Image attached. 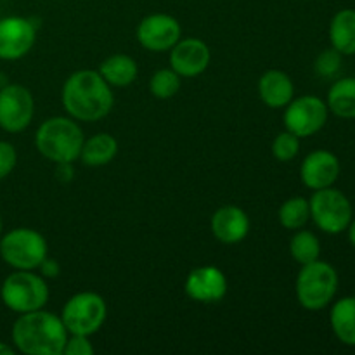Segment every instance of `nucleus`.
I'll return each instance as SVG.
<instances>
[{
  "label": "nucleus",
  "instance_id": "1",
  "mask_svg": "<svg viewBox=\"0 0 355 355\" xmlns=\"http://www.w3.org/2000/svg\"><path fill=\"white\" fill-rule=\"evenodd\" d=\"M61 103L68 116L78 121H99L111 113L114 96L111 85L94 69H78L66 78Z\"/></svg>",
  "mask_w": 355,
  "mask_h": 355
},
{
  "label": "nucleus",
  "instance_id": "2",
  "mask_svg": "<svg viewBox=\"0 0 355 355\" xmlns=\"http://www.w3.org/2000/svg\"><path fill=\"white\" fill-rule=\"evenodd\" d=\"M68 335L61 315L44 309L19 314L10 331L14 349L26 355H62Z\"/></svg>",
  "mask_w": 355,
  "mask_h": 355
},
{
  "label": "nucleus",
  "instance_id": "3",
  "mask_svg": "<svg viewBox=\"0 0 355 355\" xmlns=\"http://www.w3.org/2000/svg\"><path fill=\"white\" fill-rule=\"evenodd\" d=\"M85 137L71 116H54L42 121L35 134V148L52 163H73L80 158Z\"/></svg>",
  "mask_w": 355,
  "mask_h": 355
},
{
  "label": "nucleus",
  "instance_id": "4",
  "mask_svg": "<svg viewBox=\"0 0 355 355\" xmlns=\"http://www.w3.org/2000/svg\"><path fill=\"white\" fill-rule=\"evenodd\" d=\"M340 277L335 267L324 260L302 266L295 281V293L297 300L305 311H322L333 304L338 291Z\"/></svg>",
  "mask_w": 355,
  "mask_h": 355
},
{
  "label": "nucleus",
  "instance_id": "5",
  "mask_svg": "<svg viewBox=\"0 0 355 355\" xmlns=\"http://www.w3.org/2000/svg\"><path fill=\"white\" fill-rule=\"evenodd\" d=\"M49 291L45 277L33 270H16L3 279L0 288V298L9 311L16 314L44 309L49 302Z\"/></svg>",
  "mask_w": 355,
  "mask_h": 355
},
{
  "label": "nucleus",
  "instance_id": "6",
  "mask_svg": "<svg viewBox=\"0 0 355 355\" xmlns=\"http://www.w3.org/2000/svg\"><path fill=\"white\" fill-rule=\"evenodd\" d=\"M47 255V241L35 229L16 227L0 238V257L14 270L38 269Z\"/></svg>",
  "mask_w": 355,
  "mask_h": 355
},
{
  "label": "nucleus",
  "instance_id": "7",
  "mask_svg": "<svg viewBox=\"0 0 355 355\" xmlns=\"http://www.w3.org/2000/svg\"><path fill=\"white\" fill-rule=\"evenodd\" d=\"M106 300L94 291H80L73 295L61 312V321L69 335H96L106 322Z\"/></svg>",
  "mask_w": 355,
  "mask_h": 355
},
{
  "label": "nucleus",
  "instance_id": "8",
  "mask_svg": "<svg viewBox=\"0 0 355 355\" xmlns=\"http://www.w3.org/2000/svg\"><path fill=\"white\" fill-rule=\"evenodd\" d=\"M311 218L319 231L324 234H342L354 218V208L349 198L335 187L314 191L309 200Z\"/></svg>",
  "mask_w": 355,
  "mask_h": 355
},
{
  "label": "nucleus",
  "instance_id": "9",
  "mask_svg": "<svg viewBox=\"0 0 355 355\" xmlns=\"http://www.w3.org/2000/svg\"><path fill=\"white\" fill-rule=\"evenodd\" d=\"M329 110L326 101L318 96H302L291 99L284 107V127L300 139L312 137L328 123Z\"/></svg>",
  "mask_w": 355,
  "mask_h": 355
},
{
  "label": "nucleus",
  "instance_id": "10",
  "mask_svg": "<svg viewBox=\"0 0 355 355\" xmlns=\"http://www.w3.org/2000/svg\"><path fill=\"white\" fill-rule=\"evenodd\" d=\"M35 114V99L30 89L19 83H7L0 89V128L19 134L30 127Z\"/></svg>",
  "mask_w": 355,
  "mask_h": 355
},
{
  "label": "nucleus",
  "instance_id": "11",
  "mask_svg": "<svg viewBox=\"0 0 355 355\" xmlns=\"http://www.w3.org/2000/svg\"><path fill=\"white\" fill-rule=\"evenodd\" d=\"M182 37V28L177 17L155 12L146 16L137 26V40L146 51L166 52Z\"/></svg>",
  "mask_w": 355,
  "mask_h": 355
},
{
  "label": "nucleus",
  "instance_id": "12",
  "mask_svg": "<svg viewBox=\"0 0 355 355\" xmlns=\"http://www.w3.org/2000/svg\"><path fill=\"white\" fill-rule=\"evenodd\" d=\"M37 42V26L21 16L0 19V59L16 61L24 58Z\"/></svg>",
  "mask_w": 355,
  "mask_h": 355
},
{
  "label": "nucleus",
  "instance_id": "13",
  "mask_svg": "<svg viewBox=\"0 0 355 355\" xmlns=\"http://www.w3.org/2000/svg\"><path fill=\"white\" fill-rule=\"evenodd\" d=\"M227 277L218 267L201 266L191 270L184 283V293L198 304H218L227 295Z\"/></svg>",
  "mask_w": 355,
  "mask_h": 355
},
{
  "label": "nucleus",
  "instance_id": "14",
  "mask_svg": "<svg viewBox=\"0 0 355 355\" xmlns=\"http://www.w3.org/2000/svg\"><path fill=\"white\" fill-rule=\"evenodd\" d=\"M170 68L180 78H194L207 71L211 61L210 47L201 38H180L170 49Z\"/></svg>",
  "mask_w": 355,
  "mask_h": 355
},
{
  "label": "nucleus",
  "instance_id": "15",
  "mask_svg": "<svg viewBox=\"0 0 355 355\" xmlns=\"http://www.w3.org/2000/svg\"><path fill=\"white\" fill-rule=\"evenodd\" d=\"M342 165L335 153L328 149H315L309 153L300 166V179L305 187L312 191L335 186L338 180Z\"/></svg>",
  "mask_w": 355,
  "mask_h": 355
},
{
  "label": "nucleus",
  "instance_id": "16",
  "mask_svg": "<svg viewBox=\"0 0 355 355\" xmlns=\"http://www.w3.org/2000/svg\"><path fill=\"white\" fill-rule=\"evenodd\" d=\"M210 227L217 241L224 245H238L248 236L250 217L236 205H224L211 215Z\"/></svg>",
  "mask_w": 355,
  "mask_h": 355
},
{
  "label": "nucleus",
  "instance_id": "17",
  "mask_svg": "<svg viewBox=\"0 0 355 355\" xmlns=\"http://www.w3.org/2000/svg\"><path fill=\"white\" fill-rule=\"evenodd\" d=\"M259 97L267 107H286L295 97L293 80L283 69H267L259 80Z\"/></svg>",
  "mask_w": 355,
  "mask_h": 355
},
{
  "label": "nucleus",
  "instance_id": "18",
  "mask_svg": "<svg viewBox=\"0 0 355 355\" xmlns=\"http://www.w3.org/2000/svg\"><path fill=\"white\" fill-rule=\"evenodd\" d=\"M329 326L338 342L347 347H355V295L340 298L331 305Z\"/></svg>",
  "mask_w": 355,
  "mask_h": 355
},
{
  "label": "nucleus",
  "instance_id": "19",
  "mask_svg": "<svg viewBox=\"0 0 355 355\" xmlns=\"http://www.w3.org/2000/svg\"><path fill=\"white\" fill-rule=\"evenodd\" d=\"M118 155V141L111 134L101 132V134L92 135V137L85 139L80 151V159L83 165L92 166H104L114 159Z\"/></svg>",
  "mask_w": 355,
  "mask_h": 355
},
{
  "label": "nucleus",
  "instance_id": "20",
  "mask_svg": "<svg viewBox=\"0 0 355 355\" xmlns=\"http://www.w3.org/2000/svg\"><path fill=\"white\" fill-rule=\"evenodd\" d=\"M329 42L342 55H355V9H342L331 17Z\"/></svg>",
  "mask_w": 355,
  "mask_h": 355
},
{
  "label": "nucleus",
  "instance_id": "21",
  "mask_svg": "<svg viewBox=\"0 0 355 355\" xmlns=\"http://www.w3.org/2000/svg\"><path fill=\"white\" fill-rule=\"evenodd\" d=\"M104 80L111 87H128L135 82L139 75L137 62L128 54H113L101 62L99 69Z\"/></svg>",
  "mask_w": 355,
  "mask_h": 355
},
{
  "label": "nucleus",
  "instance_id": "22",
  "mask_svg": "<svg viewBox=\"0 0 355 355\" xmlns=\"http://www.w3.org/2000/svg\"><path fill=\"white\" fill-rule=\"evenodd\" d=\"M329 113L342 120H354L355 118V76L338 78L329 87L326 97Z\"/></svg>",
  "mask_w": 355,
  "mask_h": 355
},
{
  "label": "nucleus",
  "instance_id": "23",
  "mask_svg": "<svg viewBox=\"0 0 355 355\" xmlns=\"http://www.w3.org/2000/svg\"><path fill=\"white\" fill-rule=\"evenodd\" d=\"M290 253L295 262L307 266L321 259V241L312 231L298 229L290 239Z\"/></svg>",
  "mask_w": 355,
  "mask_h": 355
},
{
  "label": "nucleus",
  "instance_id": "24",
  "mask_svg": "<svg viewBox=\"0 0 355 355\" xmlns=\"http://www.w3.org/2000/svg\"><path fill=\"white\" fill-rule=\"evenodd\" d=\"M279 224L288 231H298L311 220V205L304 196H293L284 201L277 211Z\"/></svg>",
  "mask_w": 355,
  "mask_h": 355
},
{
  "label": "nucleus",
  "instance_id": "25",
  "mask_svg": "<svg viewBox=\"0 0 355 355\" xmlns=\"http://www.w3.org/2000/svg\"><path fill=\"white\" fill-rule=\"evenodd\" d=\"M180 90V76L172 68H163L153 73L149 80V92L156 99H172Z\"/></svg>",
  "mask_w": 355,
  "mask_h": 355
},
{
  "label": "nucleus",
  "instance_id": "26",
  "mask_svg": "<svg viewBox=\"0 0 355 355\" xmlns=\"http://www.w3.org/2000/svg\"><path fill=\"white\" fill-rule=\"evenodd\" d=\"M300 153V137L293 132L284 130L274 137L272 141V155L277 162L288 163L295 159Z\"/></svg>",
  "mask_w": 355,
  "mask_h": 355
},
{
  "label": "nucleus",
  "instance_id": "27",
  "mask_svg": "<svg viewBox=\"0 0 355 355\" xmlns=\"http://www.w3.org/2000/svg\"><path fill=\"white\" fill-rule=\"evenodd\" d=\"M342 64H343V55L340 54L336 49L329 47L318 54V58H315L314 61V71L315 75L321 76V78L329 80V78H335V76L338 75L340 69H342Z\"/></svg>",
  "mask_w": 355,
  "mask_h": 355
},
{
  "label": "nucleus",
  "instance_id": "28",
  "mask_svg": "<svg viewBox=\"0 0 355 355\" xmlns=\"http://www.w3.org/2000/svg\"><path fill=\"white\" fill-rule=\"evenodd\" d=\"M17 165V153L10 142L0 141V180L9 177Z\"/></svg>",
  "mask_w": 355,
  "mask_h": 355
},
{
  "label": "nucleus",
  "instance_id": "29",
  "mask_svg": "<svg viewBox=\"0 0 355 355\" xmlns=\"http://www.w3.org/2000/svg\"><path fill=\"white\" fill-rule=\"evenodd\" d=\"M89 338L90 336H83V335L68 336L62 354L64 355H92L94 345Z\"/></svg>",
  "mask_w": 355,
  "mask_h": 355
},
{
  "label": "nucleus",
  "instance_id": "30",
  "mask_svg": "<svg viewBox=\"0 0 355 355\" xmlns=\"http://www.w3.org/2000/svg\"><path fill=\"white\" fill-rule=\"evenodd\" d=\"M38 270H40V276L44 277H49V279H54V277L59 276V272H61V266H59V262L55 259H51V257H45L44 262L38 266Z\"/></svg>",
  "mask_w": 355,
  "mask_h": 355
},
{
  "label": "nucleus",
  "instance_id": "31",
  "mask_svg": "<svg viewBox=\"0 0 355 355\" xmlns=\"http://www.w3.org/2000/svg\"><path fill=\"white\" fill-rule=\"evenodd\" d=\"M75 170H73V163H55V179L61 182H69L73 180Z\"/></svg>",
  "mask_w": 355,
  "mask_h": 355
},
{
  "label": "nucleus",
  "instance_id": "32",
  "mask_svg": "<svg viewBox=\"0 0 355 355\" xmlns=\"http://www.w3.org/2000/svg\"><path fill=\"white\" fill-rule=\"evenodd\" d=\"M17 350L14 349V347H10L9 343H3L0 342V355H14Z\"/></svg>",
  "mask_w": 355,
  "mask_h": 355
},
{
  "label": "nucleus",
  "instance_id": "33",
  "mask_svg": "<svg viewBox=\"0 0 355 355\" xmlns=\"http://www.w3.org/2000/svg\"><path fill=\"white\" fill-rule=\"evenodd\" d=\"M347 234H349L350 245H352L355 248V217L352 218V222H350L349 227H347Z\"/></svg>",
  "mask_w": 355,
  "mask_h": 355
},
{
  "label": "nucleus",
  "instance_id": "34",
  "mask_svg": "<svg viewBox=\"0 0 355 355\" xmlns=\"http://www.w3.org/2000/svg\"><path fill=\"white\" fill-rule=\"evenodd\" d=\"M0 236H2V217H0Z\"/></svg>",
  "mask_w": 355,
  "mask_h": 355
}]
</instances>
